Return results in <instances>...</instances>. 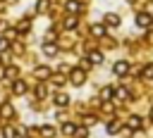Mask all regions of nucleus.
<instances>
[{"label":"nucleus","instance_id":"19","mask_svg":"<svg viewBox=\"0 0 153 138\" xmlns=\"http://www.w3.org/2000/svg\"><path fill=\"white\" fill-rule=\"evenodd\" d=\"M117 131H120V124L117 121H110L108 124V133H117Z\"/></svg>","mask_w":153,"mask_h":138},{"label":"nucleus","instance_id":"1","mask_svg":"<svg viewBox=\"0 0 153 138\" xmlns=\"http://www.w3.org/2000/svg\"><path fill=\"white\" fill-rule=\"evenodd\" d=\"M112 71H115L117 76H127V74H129V62H124V59H120V62H115V67H112Z\"/></svg>","mask_w":153,"mask_h":138},{"label":"nucleus","instance_id":"12","mask_svg":"<svg viewBox=\"0 0 153 138\" xmlns=\"http://www.w3.org/2000/svg\"><path fill=\"white\" fill-rule=\"evenodd\" d=\"M12 90H14L17 95H22V93L26 90V83H24V81H14V86H12Z\"/></svg>","mask_w":153,"mask_h":138},{"label":"nucleus","instance_id":"25","mask_svg":"<svg viewBox=\"0 0 153 138\" xmlns=\"http://www.w3.org/2000/svg\"><path fill=\"white\" fill-rule=\"evenodd\" d=\"M2 74H7V76H14V74H17V67H7Z\"/></svg>","mask_w":153,"mask_h":138},{"label":"nucleus","instance_id":"21","mask_svg":"<svg viewBox=\"0 0 153 138\" xmlns=\"http://www.w3.org/2000/svg\"><path fill=\"white\" fill-rule=\"evenodd\" d=\"M74 128H76L74 124H65V126H62V131H65L67 136H72V133H74Z\"/></svg>","mask_w":153,"mask_h":138},{"label":"nucleus","instance_id":"3","mask_svg":"<svg viewBox=\"0 0 153 138\" xmlns=\"http://www.w3.org/2000/svg\"><path fill=\"white\" fill-rule=\"evenodd\" d=\"M136 24H139L141 29H146V26L151 24V14H148V12H139V14H136Z\"/></svg>","mask_w":153,"mask_h":138},{"label":"nucleus","instance_id":"20","mask_svg":"<svg viewBox=\"0 0 153 138\" xmlns=\"http://www.w3.org/2000/svg\"><path fill=\"white\" fill-rule=\"evenodd\" d=\"M41 133H43L45 138H50V136L55 133V128H53V126H43V128H41Z\"/></svg>","mask_w":153,"mask_h":138},{"label":"nucleus","instance_id":"16","mask_svg":"<svg viewBox=\"0 0 153 138\" xmlns=\"http://www.w3.org/2000/svg\"><path fill=\"white\" fill-rule=\"evenodd\" d=\"M72 136H74V138H86V136H88V131L81 126V128H74V133H72Z\"/></svg>","mask_w":153,"mask_h":138},{"label":"nucleus","instance_id":"18","mask_svg":"<svg viewBox=\"0 0 153 138\" xmlns=\"http://www.w3.org/2000/svg\"><path fill=\"white\" fill-rule=\"evenodd\" d=\"M129 128H141V119L139 117H131L129 119Z\"/></svg>","mask_w":153,"mask_h":138},{"label":"nucleus","instance_id":"2","mask_svg":"<svg viewBox=\"0 0 153 138\" xmlns=\"http://www.w3.org/2000/svg\"><path fill=\"white\" fill-rule=\"evenodd\" d=\"M69 81H72V83H74V86H81V83H84V81H86V74H84V71H81V69H74V71H72V74H69Z\"/></svg>","mask_w":153,"mask_h":138},{"label":"nucleus","instance_id":"22","mask_svg":"<svg viewBox=\"0 0 153 138\" xmlns=\"http://www.w3.org/2000/svg\"><path fill=\"white\" fill-rule=\"evenodd\" d=\"M143 76H146V79H153V64H148V67L143 69Z\"/></svg>","mask_w":153,"mask_h":138},{"label":"nucleus","instance_id":"8","mask_svg":"<svg viewBox=\"0 0 153 138\" xmlns=\"http://www.w3.org/2000/svg\"><path fill=\"white\" fill-rule=\"evenodd\" d=\"M100 98H103V100H110V98H115V88H112V86H105V88L100 90Z\"/></svg>","mask_w":153,"mask_h":138},{"label":"nucleus","instance_id":"27","mask_svg":"<svg viewBox=\"0 0 153 138\" xmlns=\"http://www.w3.org/2000/svg\"><path fill=\"white\" fill-rule=\"evenodd\" d=\"M53 81H55V86H62V83H65V79H62V76H55Z\"/></svg>","mask_w":153,"mask_h":138},{"label":"nucleus","instance_id":"29","mask_svg":"<svg viewBox=\"0 0 153 138\" xmlns=\"http://www.w3.org/2000/svg\"><path fill=\"white\" fill-rule=\"evenodd\" d=\"M151 121H153V109H151Z\"/></svg>","mask_w":153,"mask_h":138},{"label":"nucleus","instance_id":"14","mask_svg":"<svg viewBox=\"0 0 153 138\" xmlns=\"http://www.w3.org/2000/svg\"><path fill=\"white\" fill-rule=\"evenodd\" d=\"M115 95H117V98H120V100H127V98H129V90H127V88H122V86H120V88H117V90H115Z\"/></svg>","mask_w":153,"mask_h":138},{"label":"nucleus","instance_id":"5","mask_svg":"<svg viewBox=\"0 0 153 138\" xmlns=\"http://www.w3.org/2000/svg\"><path fill=\"white\" fill-rule=\"evenodd\" d=\"M65 7H67V12H69V14H76V12L81 10V5H79L76 0H67V5H65Z\"/></svg>","mask_w":153,"mask_h":138},{"label":"nucleus","instance_id":"15","mask_svg":"<svg viewBox=\"0 0 153 138\" xmlns=\"http://www.w3.org/2000/svg\"><path fill=\"white\" fill-rule=\"evenodd\" d=\"M105 21H108L110 26H117V24H120V17H117V14H108V17H105Z\"/></svg>","mask_w":153,"mask_h":138},{"label":"nucleus","instance_id":"24","mask_svg":"<svg viewBox=\"0 0 153 138\" xmlns=\"http://www.w3.org/2000/svg\"><path fill=\"white\" fill-rule=\"evenodd\" d=\"M17 29H19V31H22V33H26V31H29V21H22V24H19V26H17Z\"/></svg>","mask_w":153,"mask_h":138},{"label":"nucleus","instance_id":"10","mask_svg":"<svg viewBox=\"0 0 153 138\" xmlns=\"http://www.w3.org/2000/svg\"><path fill=\"white\" fill-rule=\"evenodd\" d=\"M2 136H5V138H17V136H19V131H17V128H12V126H5V128H2Z\"/></svg>","mask_w":153,"mask_h":138},{"label":"nucleus","instance_id":"11","mask_svg":"<svg viewBox=\"0 0 153 138\" xmlns=\"http://www.w3.org/2000/svg\"><path fill=\"white\" fill-rule=\"evenodd\" d=\"M91 31H93V36H98V38H103V36H105V26H103V24H93V29H91Z\"/></svg>","mask_w":153,"mask_h":138},{"label":"nucleus","instance_id":"7","mask_svg":"<svg viewBox=\"0 0 153 138\" xmlns=\"http://www.w3.org/2000/svg\"><path fill=\"white\" fill-rule=\"evenodd\" d=\"M48 76H50V69H48V67H36V79L43 81V79H48Z\"/></svg>","mask_w":153,"mask_h":138},{"label":"nucleus","instance_id":"23","mask_svg":"<svg viewBox=\"0 0 153 138\" xmlns=\"http://www.w3.org/2000/svg\"><path fill=\"white\" fill-rule=\"evenodd\" d=\"M36 10H41V12H43V10H48V0H38V5H36Z\"/></svg>","mask_w":153,"mask_h":138},{"label":"nucleus","instance_id":"13","mask_svg":"<svg viewBox=\"0 0 153 138\" xmlns=\"http://www.w3.org/2000/svg\"><path fill=\"white\" fill-rule=\"evenodd\" d=\"M43 52H45V55H48V57H53V55H55V52H57V48H55V45H53V43H45V45H43Z\"/></svg>","mask_w":153,"mask_h":138},{"label":"nucleus","instance_id":"9","mask_svg":"<svg viewBox=\"0 0 153 138\" xmlns=\"http://www.w3.org/2000/svg\"><path fill=\"white\" fill-rule=\"evenodd\" d=\"M0 114H2V117H5V119H10V117H12V114H14V109H12V105H7V102H5V105H2V107H0Z\"/></svg>","mask_w":153,"mask_h":138},{"label":"nucleus","instance_id":"28","mask_svg":"<svg viewBox=\"0 0 153 138\" xmlns=\"http://www.w3.org/2000/svg\"><path fill=\"white\" fill-rule=\"evenodd\" d=\"M7 45H10V43H7L5 38H0V50H7Z\"/></svg>","mask_w":153,"mask_h":138},{"label":"nucleus","instance_id":"4","mask_svg":"<svg viewBox=\"0 0 153 138\" xmlns=\"http://www.w3.org/2000/svg\"><path fill=\"white\" fill-rule=\"evenodd\" d=\"M67 105H69V98L65 93H57L55 95V107H67Z\"/></svg>","mask_w":153,"mask_h":138},{"label":"nucleus","instance_id":"6","mask_svg":"<svg viewBox=\"0 0 153 138\" xmlns=\"http://www.w3.org/2000/svg\"><path fill=\"white\" fill-rule=\"evenodd\" d=\"M88 62H91V64H100V62H103V52H98V50H93V52L88 55Z\"/></svg>","mask_w":153,"mask_h":138},{"label":"nucleus","instance_id":"26","mask_svg":"<svg viewBox=\"0 0 153 138\" xmlns=\"http://www.w3.org/2000/svg\"><path fill=\"white\" fill-rule=\"evenodd\" d=\"M36 98H45V88H43V86L36 88Z\"/></svg>","mask_w":153,"mask_h":138},{"label":"nucleus","instance_id":"17","mask_svg":"<svg viewBox=\"0 0 153 138\" xmlns=\"http://www.w3.org/2000/svg\"><path fill=\"white\" fill-rule=\"evenodd\" d=\"M76 26V17L72 14V17H67V21H65V29H74Z\"/></svg>","mask_w":153,"mask_h":138}]
</instances>
